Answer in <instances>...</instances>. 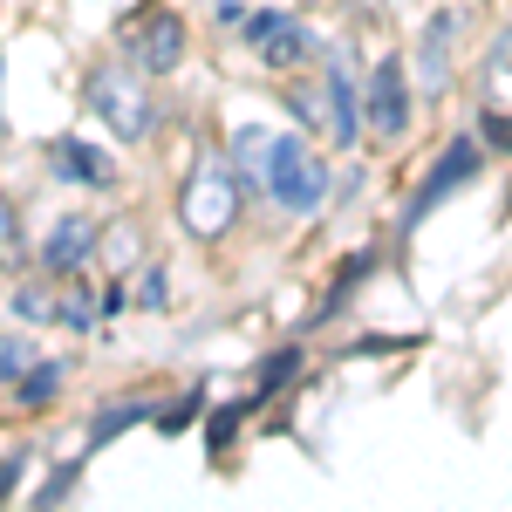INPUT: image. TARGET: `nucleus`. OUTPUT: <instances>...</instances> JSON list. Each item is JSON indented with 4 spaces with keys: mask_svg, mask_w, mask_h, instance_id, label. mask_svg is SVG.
I'll list each match as a JSON object with an SVG mask.
<instances>
[{
    "mask_svg": "<svg viewBox=\"0 0 512 512\" xmlns=\"http://www.w3.org/2000/svg\"><path fill=\"white\" fill-rule=\"evenodd\" d=\"M82 96H89L96 123H110V137H117V144H144V137L158 130V103H151V82L137 76V69L96 62V69H89V82H82Z\"/></svg>",
    "mask_w": 512,
    "mask_h": 512,
    "instance_id": "obj_1",
    "label": "nucleus"
},
{
    "mask_svg": "<svg viewBox=\"0 0 512 512\" xmlns=\"http://www.w3.org/2000/svg\"><path fill=\"white\" fill-rule=\"evenodd\" d=\"M239 192H246L239 171L205 151V158L192 164V178L178 185V219H185V233L192 239H226L233 219H239Z\"/></svg>",
    "mask_w": 512,
    "mask_h": 512,
    "instance_id": "obj_2",
    "label": "nucleus"
},
{
    "mask_svg": "<svg viewBox=\"0 0 512 512\" xmlns=\"http://www.w3.org/2000/svg\"><path fill=\"white\" fill-rule=\"evenodd\" d=\"M267 198L294 219H315L328 205V164L315 158L308 137H274V158H267Z\"/></svg>",
    "mask_w": 512,
    "mask_h": 512,
    "instance_id": "obj_3",
    "label": "nucleus"
},
{
    "mask_svg": "<svg viewBox=\"0 0 512 512\" xmlns=\"http://www.w3.org/2000/svg\"><path fill=\"white\" fill-rule=\"evenodd\" d=\"M246 41H253L260 69H280V76H294V69L315 62V35H308V21L287 14V7H260V14H246Z\"/></svg>",
    "mask_w": 512,
    "mask_h": 512,
    "instance_id": "obj_4",
    "label": "nucleus"
},
{
    "mask_svg": "<svg viewBox=\"0 0 512 512\" xmlns=\"http://www.w3.org/2000/svg\"><path fill=\"white\" fill-rule=\"evenodd\" d=\"M472 178H478V137H451V144H444V158H437L431 171H424V185L410 192V205H403V226H417L424 212H437L444 198H451V192H465Z\"/></svg>",
    "mask_w": 512,
    "mask_h": 512,
    "instance_id": "obj_5",
    "label": "nucleus"
},
{
    "mask_svg": "<svg viewBox=\"0 0 512 512\" xmlns=\"http://www.w3.org/2000/svg\"><path fill=\"white\" fill-rule=\"evenodd\" d=\"M123 41L137 48V62H144L151 76H171V69L185 62V21H178L171 7H137V14L123 21Z\"/></svg>",
    "mask_w": 512,
    "mask_h": 512,
    "instance_id": "obj_6",
    "label": "nucleus"
},
{
    "mask_svg": "<svg viewBox=\"0 0 512 512\" xmlns=\"http://www.w3.org/2000/svg\"><path fill=\"white\" fill-rule=\"evenodd\" d=\"M41 164H48V178H62V185H89V192L117 185L110 151H96V144H82V137H48V144H41Z\"/></svg>",
    "mask_w": 512,
    "mask_h": 512,
    "instance_id": "obj_7",
    "label": "nucleus"
},
{
    "mask_svg": "<svg viewBox=\"0 0 512 512\" xmlns=\"http://www.w3.org/2000/svg\"><path fill=\"white\" fill-rule=\"evenodd\" d=\"M369 123H376V137H403L410 130V76H403L396 55H383L369 69Z\"/></svg>",
    "mask_w": 512,
    "mask_h": 512,
    "instance_id": "obj_8",
    "label": "nucleus"
},
{
    "mask_svg": "<svg viewBox=\"0 0 512 512\" xmlns=\"http://www.w3.org/2000/svg\"><path fill=\"white\" fill-rule=\"evenodd\" d=\"M89 253H96V219H82V212H69L55 233L41 239V267L48 274H76Z\"/></svg>",
    "mask_w": 512,
    "mask_h": 512,
    "instance_id": "obj_9",
    "label": "nucleus"
},
{
    "mask_svg": "<svg viewBox=\"0 0 512 512\" xmlns=\"http://www.w3.org/2000/svg\"><path fill=\"white\" fill-rule=\"evenodd\" d=\"M321 82H328V103H335V144H355V137H362V103H355V69H349V55H328Z\"/></svg>",
    "mask_w": 512,
    "mask_h": 512,
    "instance_id": "obj_10",
    "label": "nucleus"
},
{
    "mask_svg": "<svg viewBox=\"0 0 512 512\" xmlns=\"http://www.w3.org/2000/svg\"><path fill=\"white\" fill-rule=\"evenodd\" d=\"M451 35H458V7H444V14H431V28H424V96H437L444 89V62H451Z\"/></svg>",
    "mask_w": 512,
    "mask_h": 512,
    "instance_id": "obj_11",
    "label": "nucleus"
},
{
    "mask_svg": "<svg viewBox=\"0 0 512 512\" xmlns=\"http://www.w3.org/2000/svg\"><path fill=\"white\" fill-rule=\"evenodd\" d=\"M369 274H376V246H362V253H349V260L335 267V280H328V301H315V321L342 315V308H349V294H355V287H362Z\"/></svg>",
    "mask_w": 512,
    "mask_h": 512,
    "instance_id": "obj_12",
    "label": "nucleus"
},
{
    "mask_svg": "<svg viewBox=\"0 0 512 512\" xmlns=\"http://www.w3.org/2000/svg\"><path fill=\"white\" fill-rule=\"evenodd\" d=\"M144 417H151V396H117L110 410H96V417H89V451L117 444V437L130 431V424H144Z\"/></svg>",
    "mask_w": 512,
    "mask_h": 512,
    "instance_id": "obj_13",
    "label": "nucleus"
},
{
    "mask_svg": "<svg viewBox=\"0 0 512 512\" xmlns=\"http://www.w3.org/2000/svg\"><path fill=\"white\" fill-rule=\"evenodd\" d=\"M267 158H274V137L260 130V123H246L233 137V171H239V185L253 192V185H267Z\"/></svg>",
    "mask_w": 512,
    "mask_h": 512,
    "instance_id": "obj_14",
    "label": "nucleus"
},
{
    "mask_svg": "<svg viewBox=\"0 0 512 512\" xmlns=\"http://www.w3.org/2000/svg\"><path fill=\"white\" fill-rule=\"evenodd\" d=\"M478 103H485V110H506V103H512V28L492 41V55H485V76H478Z\"/></svg>",
    "mask_w": 512,
    "mask_h": 512,
    "instance_id": "obj_15",
    "label": "nucleus"
},
{
    "mask_svg": "<svg viewBox=\"0 0 512 512\" xmlns=\"http://www.w3.org/2000/svg\"><path fill=\"white\" fill-rule=\"evenodd\" d=\"M62 390V362H41V369H21V383H14V403L21 410H48Z\"/></svg>",
    "mask_w": 512,
    "mask_h": 512,
    "instance_id": "obj_16",
    "label": "nucleus"
},
{
    "mask_svg": "<svg viewBox=\"0 0 512 512\" xmlns=\"http://www.w3.org/2000/svg\"><path fill=\"white\" fill-rule=\"evenodd\" d=\"M28 260V239H21V219H14V198L0 192V274H14Z\"/></svg>",
    "mask_w": 512,
    "mask_h": 512,
    "instance_id": "obj_17",
    "label": "nucleus"
},
{
    "mask_svg": "<svg viewBox=\"0 0 512 512\" xmlns=\"http://www.w3.org/2000/svg\"><path fill=\"white\" fill-rule=\"evenodd\" d=\"M294 369H301V349H280V355H267V362L253 369V396H260V403H267V396H280V383H287Z\"/></svg>",
    "mask_w": 512,
    "mask_h": 512,
    "instance_id": "obj_18",
    "label": "nucleus"
},
{
    "mask_svg": "<svg viewBox=\"0 0 512 512\" xmlns=\"http://www.w3.org/2000/svg\"><path fill=\"white\" fill-rule=\"evenodd\" d=\"M294 117L308 123V130H328V137H335V103H328V82H321V89H294Z\"/></svg>",
    "mask_w": 512,
    "mask_h": 512,
    "instance_id": "obj_19",
    "label": "nucleus"
},
{
    "mask_svg": "<svg viewBox=\"0 0 512 512\" xmlns=\"http://www.w3.org/2000/svg\"><path fill=\"white\" fill-rule=\"evenodd\" d=\"M246 410H260V396H246V403H226V410H212V424H205V451H226Z\"/></svg>",
    "mask_w": 512,
    "mask_h": 512,
    "instance_id": "obj_20",
    "label": "nucleus"
},
{
    "mask_svg": "<svg viewBox=\"0 0 512 512\" xmlns=\"http://www.w3.org/2000/svg\"><path fill=\"white\" fill-rule=\"evenodd\" d=\"M130 301H137V308H164V301H171V287H164V267H144Z\"/></svg>",
    "mask_w": 512,
    "mask_h": 512,
    "instance_id": "obj_21",
    "label": "nucleus"
},
{
    "mask_svg": "<svg viewBox=\"0 0 512 512\" xmlns=\"http://www.w3.org/2000/svg\"><path fill=\"white\" fill-rule=\"evenodd\" d=\"M62 321H69V328H82V335H89V328H96V294H89V287H76V294H69V301H62Z\"/></svg>",
    "mask_w": 512,
    "mask_h": 512,
    "instance_id": "obj_22",
    "label": "nucleus"
},
{
    "mask_svg": "<svg viewBox=\"0 0 512 512\" xmlns=\"http://www.w3.org/2000/svg\"><path fill=\"white\" fill-rule=\"evenodd\" d=\"M198 410H205V390H185V396H178V403H171V410L158 417V424H164V431H185Z\"/></svg>",
    "mask_w": 512,
    "mask_h": 512,
    "instance_id": "obj_23",
    "label": "nucleus"
},
{
    "mask_svg": "<svg viewBox=\"0 0 512 512\" xmlns=\"http://www.w3.org/2000/svg\"><path fill=\"white\" fill-rule=\"evenodd\" d=\"M82 478V458H69V465H55L48 472V485H41V506H55V499H69V485Z\"/></svg>",
    "mask_w": 512,
    "mask_h": 512,
    "instance_id": "obj_24",
    "label": "nucleus"
},
{
    "mask_svg": "<svg viewBox=\"0 0 512 512\" xmlns=\"http://www.w3.org/2000/svg\"><path fill=\"white\" fill-rule=\"evenodd\" d=\"M14 315H21V321H48V315H55V301L35 294V287H21V294H14Z\"/></svg>",
    "mask_w": 512,
    "mask_h": 512,
    "instance_id": "obj_25",
    "label": "nucleus"
},
{
    "mask_svg": "<svg viewBox=\"0 0 512 512\" xmlns=\"http://www.w3.org/2000/svg\"><path fill=\"white\" fill-rule=\"evenodd\" d=\"M478 130H485V144L512 151V117H506V110H485V117H478Z\"/></svg>",
    "mask_w": 512,
    "mask_h": 512,
    "instance_id": "obj_26",
    "label": "nucleus"
},
{
    "mask_svg": "<svg viewBox=\"0 0 512 512\" xmlns=\"http://www.w3.org/2000/svg\"><path fill=\"white\" fill-rule=\"evenodd\" d=\"M28 369V342H0V383H21Z\"/></svg>",
    "mask_w": 512,
    "mask_h": 512,
    "instance_id": "obj_27",
    "label": "nucleus"
},
{
    "mask_svg": "<svg viewBox=\"0 0 512 512\" xmlns=\"http://www.w3.org/2000/svg\"><path fill=\"white\" fill-rule=\"evenodd\" d=\"M21 472H28V451H7V458H0V499L21 485Z\"/></svg>",
    "mask_w": 512,
    "mask_h": 512,
    "instance_id": "obj_28",
    "label": "nucleus"
},
{
    "mask_svg": "<svg viewBox=\"0 0 512 512\" xmlns=\"http://www.w3.org/2000/svg\"><path fill=\"white\" fill-rule=\"evenodd\" d=\"M0 123H7V117H0Z\"/></svg>",
    "mask_w": 512,
    "mask_h": 512,
    "instance_id": "obj_29",
    "label": "nucleus"
}]
</instances>
